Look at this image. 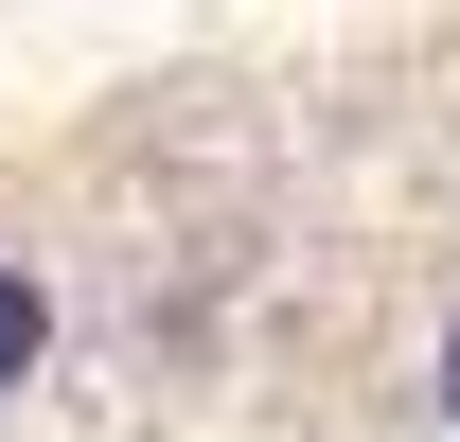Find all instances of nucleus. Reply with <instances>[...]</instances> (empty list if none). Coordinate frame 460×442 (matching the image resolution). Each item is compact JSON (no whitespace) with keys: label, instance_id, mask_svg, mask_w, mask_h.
Here are the masks:
<instances>
[{"label":"nucleus","instance_id":"obj_2","mask_svg":"<svg viewBox=\"0 0 460 442\" xmlns=\"http://www.w3.org/2000/svg\"><path fill=\"white\" fill-rule=\"evenodd\" d=\"M425 407H443V425H460V319H443V372H425Z\"/></svg>","mask_w":460,"mask_h":442},{"label":"nucleus","instance_id":"obj_1","mask_svg":"<svg viewBox=\"0 0 460 442\" xmlns=\"http://www.w3.org/2000/svg\"><path fill=\"white\" fill-rule=\"evenodd\" d=\"M36 354H54V283H36V266H0V389L36 372Z\"/></svg>","mask_w":460,"mask_h":442}]
</instances>
